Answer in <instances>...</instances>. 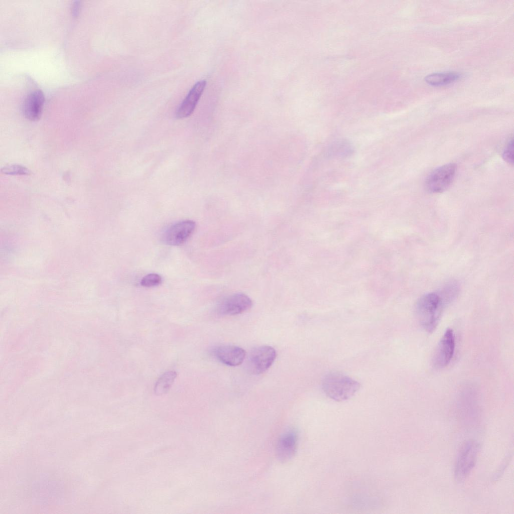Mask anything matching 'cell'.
<instances>
[{"label":"cell","mask_w":514,"mask_h":514,"mask_svg":"<svg viewBox=\"0 0 514 514\" xmlns=\"http://www.w3.org/2000/svg\"><path fill=\"white\" fill-rule=\"evenodd\" d=\"M211 353L219 361L231 366L241 364L245 356L243 349L232 345L216 346L212 349Z\"/></svg>","instance_id":"obj_9"},{"label":"cell","mask_w":514,"mask_h":514,"mask_svg":"<svg viewBox=\"0 0 514 514\" xmlns=\"http://www.w3.org/2000/svg\"><path fill=\"white\" fill-rule=\"evenodd\" d=\"M177 373L173 370H169L164 373L156 382L154 391L156 395H162L166 394L171 388L177 377Z\"/></svg>","instance_id":"obj_15"},{"label":"cell","mask_w":514,"mask_h":514,"mask_svg":"<svg viewBox=\"0 0 514 514\" xmlns=\"http://www.w3.org/2000/svg\"><path fill=\"white\" fill-rule=\"evenodd\" d=\"M479 445L473 440L465 442L458 453L455 466V477L457 481H464L474 468L478 455Z\"/></svg>","instance_id":"obj_3"},{"label":"cell","mask_w":514,"mask_h":514,"mask_svg":"<svg viewBox=\"0 0 514 514\" xmlns=\"http://www.w3.org/2000/svg\"><path fill=\"white\" fill-rule=\"evenodd\" d=\"M455 347L454 333L449 328L445 331L437 345L432 358L433 366L437 368L446 367L453 356Z\"/></svg>","instance_id":"obj_7"},{"label":"cell","mask_w":514,"mask_h":514,"mask_svg":"<svg viewBox=\"0 0 514 514\" xmlns=\"http://www.w3.org/2000/svg\"><path fill=\"white\" fill-rule=\"evenodd\" d=\"M2 172L8 175H29L30 171L27 168L20 165H11L4 167L2 169Z\"/></svg>","instance_id":"obj_17"},{"label":"cell","mask_w":514,"mask_h":514,"mask_svg":"<svg viewBox=\"0 0 514 514\" xmlns=\"http://www.w3.org/2000/svg\"><path fill=\"white\" fill-rule=\"evenodd\" d=\"M447 304L440 292L426 294L418 300L415 307L416 316L426 332L431 333L436 328Z\"/></svg>","instance_id":"obj_1"},{"label":"cell","mask_w":514,"mask_h":514,"mask_svg":"<svg viewBox=\"0 0 514 514\" xmlns=\"http://www.w3.org/2000/svg\"><path fill=\"white\" fill-rule=\"evenodd\" d=\"M276 355L275 349L270 346L263 345L254 348L247 359L249 370L254 374L265 372L274 362Z\"/></svg>","instance_id":"obj_5"},{"label":"cell","mask_w":514,"mask_h":514,"mask_svg":"<svg viewBox=\"0 0 514 514\" xmlns=\"http://www.w3.org/2000/svg\"><path fill=\"white\" fill-rule=\"evenodd\" d=\"M44 95L40 90H36L29 94L23 104V112L25 117L31 121L38 120L41 115Z\"/></svg>","instance_id":"obj_11"},{"label":"cell","mask_w":514,"mask_h":514,"mask_svg":"<svg viewBox=\"0 0 514 514\" xmlns=\"http://www.w3.org/2000/svg\"><path fill=\"white\" fill-rule=\"evenodd\" d=\"M78 1L75 2V4L73 5L72 12L74 15L77 16V14L78 13L79 4Z\"/></svg>","instance_id":"obj_19"},{"label":"cell","mask_w":514,"mask_h":514,"mask_svg":"<svg viewBox=\"0 0 514 514\" xmlns=\"http://www.w3.org/2000/svg\"><path fill=\"white\" fill-rule=\"evenodd\" d=\"M252 306V301L246 294L237 293L229 295L218 303L217 312L220 315H236L249 310Z\"/></svg>","instance_id":"obj_6"},{"label":"cell","mask_w":514,"mask_h":514,"mask_svg":"<svg viewBox=\"0 0 514 514\" xmlns=\"http://www.w3.org/2000/svg\"><path fill=\"white\" fill-rule=\"evenodd\" d=\"M196 223L191 220L178 222L169 227L163 233L162 240L169 245H179L185 242L194 231Z\"/></svg>","instance_id":"obj_8"},{"label":"cell","mask_w":514,"mask_h":514,"mask_svg":"<svg viewBox=\"0 0 514 514\" xmlns=\"http://www.w3.org/2000/svg\"><path fill=\"white\" fill-rule=\"evenodd\" d=\"M456 166L449 163L434 170L427 178L425 188L430 193H441L446 190L452 182L456 173Z\"/></svg>","instance_id":"obj_4"},{"label":"cell","mask_w":514,"mask_h":514,"mask_svg":"<svg viewBox=\"0 0 514 514\" xmlns=\"http://www.w3.org/2000/svg\"><path fill=\"white\" fill-rule=\"evenodd\" d=\"M513 140L511 139V141L508 142L503 153V159L505 161L509 164H513Z\"/></svg>","instance_id":"obj_18"},{"label":"cell","mask_w":514,"mask_h":514,"mask_svg":"<svg viewBox=\"0 0 514 514\" xmlns=\"http://www.w3.org/2000/svg\"><path fill=\"white\" fill-rule=\"evenodd\" d=\"M206 82L201 80L197 82L190 89L181 103L176 113L178 118H184L189 116L194 111L196 106L204 90Z\"/></svg>","instance_id":"obj_10"},{"label":"cell","mask_w":514,"mask_h":514,"mask_svg":"<svg viewBox=\"0 0 514 514\" xmlns=\"http://www.w3.org/2000/svg\"><path fill=\"white\" fill-rule=\"evenodd\" d=\"M298 437L294 430H289L282 435L277 447L278 457L281 461H286L292 458L295 454L297 446Z\"/></svg>","instance_id":"obj_12"},{"label":"cell","mask_w":514,"mask_h":514,"mask_svg":"<svg viewBox=\"0 0 514 514\" xmlns=\"http://www.w3.org/2000/svg\"><path fill=\"white\" fill-rule=\"evenodd\" d=\"M161 277L155 273H152L144 276L141 281V285L145 287H153L159 285L162 283Z\"/></svg>","instance_id":"obj_16"},{"label":"cell","mask_w":514,"mask_h":514,"mask_svg":"<svg viewBox=\"0 0 514 514\" xmlns=\"http://www.w3.org/2000/svg\"><path fill=\"white\" fill-rule=\"evenodd\" d=\"M322 389L330 399L337 402L346 401L359 390L360 384L352 378L338 371H332L323 377Z\"/></svg>","instance_id":"obj_2"},{"label":"cell","mask_w":514,"mask_h":514,"mask_svg":"<svg viewBox=\"0 0 514 514\" xmlns=\"http://www.w3.org/2000/svg\"><path fill=\"white\" fill-rule=\"evenodd\" d=\"M461 77L459 73L455 72L433 73L425 77V81L428 84L439 86L447 85L458 80Z\"/></svg>","instance_id":"obj_14"},{"label":"cell","mask_w":514,"mask_h":514,"mask_svg":"<svg viewBox=\"0 0 514 514\" xmlns=\"http://www.w3.org/2000/svg\"><path fill=\"white\" fill-rule=\"evenodd\" d=\"M354 147L346 139H340L332 142L327 148L326 155L328 157L343 158L351 156L354 153Z\"/></svg>","instance_id":"obj_13"}]
</instances>
